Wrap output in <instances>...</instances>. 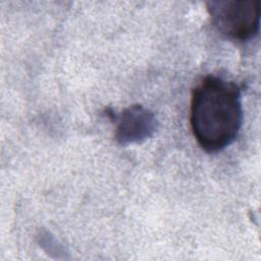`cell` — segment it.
<instances>
[{"label":"cell","instance_id":"6da1fadb","mask_svg":"<svg viewBox=\"0 0 261 261\" xmlns=\"http://www.w3.org/2000/svg\"><path fill=\"white\" fill-rule=\"evenodd\" d=\"M243 119L240 88L216 75L205 76L192 91L190 123L202 149L217 152L236 139Z\"/></svg>","mask_w":261,"mask_h":261},{"label":"cell","instance_id":"7a4b0ae2","mask_svg":"<svg viewBox=\"0 0 261 261\" xmlns=\"http://www.w3.org/2000/svg\"><path fill=\"white\" fill-rule=\"evenodd\" d=\"M213 25L224 36L245 41L259 31L260 1L212 0L206 2Z\"/></svg>","mask_w":261,"mask_h":261},{"label":"cell","instance_id":"3957f363","mask_svg":"<svg viewBox=\"0 0 261 261\" xmlns=\"http://www.w3.org/2000/svg\"><path fill=\"white\" fill-rule=\"evenodd\" d=\"M155 129L156 119L154 114L141 105H133L120 114L115 139L123 145L140 143L150 138Z\"/></svg>","mask_w":261,"mask_h":261}]
</instances>
